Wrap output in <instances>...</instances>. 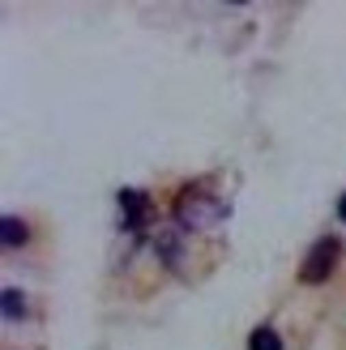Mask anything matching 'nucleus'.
<instances>
[{"instance_id":"obj_8","label":"nucleus","mask_w":346,"mask_h":350,"mask_svg":"<svg viewBox=\"0 0 346 350\" xmlns=\"http://www.w3.org/2000/svg\"><path fill=\"white\" fill-rule=\"evenodd\" d=\"M338 218L346 222V192H342V201H338Z\"/></svg>"},{"instance_id":"obj_5","label":"nucleus","mask_w":346,"mask_h":350,"mask_svg":"<svg viewBox=\"0 0 346 350\" xmlns=\"http://www.w3.org/2000/svg\"><path fill=\"white\" fill-rule=\"evenodd\" d=\"M154 252H159L167 265H176V260H180V235H176V226H167V231L154 235Z\"/></svg>"},{"instance_id":"obj_6","label":"nucleus","mask_w":346,"mask_h":350,"mask_svg":"<svg viewBox=\"0 0 346 350\" xmlns=\"http://www.w3.org/2000/svg\"><path fill=\"white\" fill-rule=\"evenodd\" d=\"M0 308H5V321H22V317H26L22 291H17V286H5V291H0Z\"/></svg>"},{"instance_id":"obj_1","label":"nucleus","mask_w":346,"mask_h":350,"mask_svg":"<svg viewBox=\"0 0 346 350\" xmlns=\"http://www.w3.org/2000/svg\"><path fill=\"white\" fill-rule=\"evenodd\" d=\"M338 256H342V243H338L334 235H321L312 248H308L304 265H300V282H304V286H321L325 278L338 269Z\"/></svg>"},{"instance_id":"obj_4","label":"nucleus","mask_w":346,"mask_h":350,"mask_svg":"<svg viewBox=\"0 0 346 350\" xmlns=\"http://www.w3.org/2000/svg\"><path fill=\"white\" fill-rule=\"evenodd\" d=\"M26 239H30V226L17 218V214H5V218H0V243H5V248H22Z\"/></svg>"},{"instance_id":"obj_7","label":"nucleus","mask_w":346,"mask_h":350,"mask_svg":"<svg viewBox=\"0 0 346 350\" xmlns=\"http://www.w3.org/2000/svg\"><path fill=\"white\" fill-rule=\"evenodd\" d=\"M248 350H282V338L274 334L269 325H261V329H252V338H248Z\"/></svg>"},{"instance_id":"obj_3","label":"nucleus","mask_w":346,"mask_h":350,"mask_svg":"<svg viewBox=\"0 0 346 350\" xmlns=\"http://www.w3.org/2000/svg\"><path fill=\"white\" fill-rule=\"evenodd\" d=\"M120 205H124V226H129V231H142L146 209H150L146 192L142 188H124V192H120Z\"/></svg>"},{"instance_id":"obj_2","label":"nucleus","mask_w":346,"mask_h":350,"mask_svg":"<svg viewBox=\"0 0 346 350\" xmlns=\"http://www.w3.org/2000/svg\"><path fill=\"white\" fill-rule=\"evenodd\" d=\"M222 214H227V205L214 201V197H205V192H193V188H184L180 201H176L180 226H218Z\"/></svg>"}]
</instances>
